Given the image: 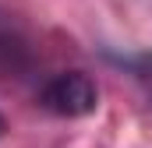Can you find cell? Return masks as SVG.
Listing matches in <instances>:
<instances>
[{
	"mask_svg": "<svg viewBox=\"0 0 152 148\" xmlns=\"http://www.w3.org/2000/svg\"><path fill=\"white\" fill-rule=\"evenodd\" d=\"M39 106L53 116H64V120H78V116H88L99 106V88L96 81L85 71H64L53 74L42 88H39Z\"/></svg>",
	"mask_w": 152,
	"mask_h": 148,
	"instance_id": "6da1fadb",
	"label": "cell"
},
{
	"mask_svg": "<svg viewBox=\"0 0 152 148\" xmlns=\"http://www.w3.org/2000/svg\"><path fill=\"white\" fill-rule=\"evenodd\" d=\"M7 134V120H4V113H0V138Z\"/></svg>",
	"mask_w": 152,
	"mask_h": 148,
	"instance_id": "7a4b0ae2",
	"label": "cell"
}]
</instances>
